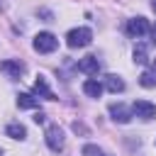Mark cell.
Returning a JSON list of instances; mask_svg holds the SVG:
<instances>
[{"mask_svg": "<svg viewBox=\"0 0 156 156\" xmlns=\"http://www.w3.org/2000/svg\"><path fill=\"white\" fill-rule=\"evenodd\" d=\"M93 41V32L88 27H78V29H71L66 34V44L71 49H80V46H88Z\"/></svg>", "mask_w": 156, "mask_h": 156, "instance_id": "cell-1", "label": "cell"}, {"mask_svg": "<svg viewBox=\"0 0 156 156\" xmlns=\"http://www.w3.org/2000/svg\"><path fill=\"white\" fill-rule=\"evenodd\" d=\"M56 46H58V39H56L51 32H39V34L34 37V49H37L39 54H51Z\"/></svg>", "mask_w": 156, "mask_h": 156, "instance_id": "cell-2", "label": "cell"}, {"mask_svg": "<svg viewBox=\"0 0 156 156\" xmlns=\"http://www.w3.org/2000/svg\"><path fill=\"white\" fill-rule=\"evenodd\" d=\"M44 139H46V146H49L51 151H61V149H63V129H61L58 124H49Z\"/></svg>", "mask_w": 156, "mask_h": 156, "instance_id": "cell-3", "label": "cell"}, {"mask_svg": "<svg viewBox=\"0 0 156 156\" xmlns=\"http://www.w3.org/2000/svg\"><path fill=\"white\" fill-rule=\"evenodd\" d=\"M132 115H136L141 119H154L156 117V105H151L149 100H136L132 105Z\"/></svg>", "mask_w": 156, "mask_h": 156, "instance_id": "cell-4", "label": "cell"}, {"mask_svg": "<svg viewBox=\"0 0 156 156\" xmlns=\"http://www.w3.org/2000/svg\"><path fill=\"white\" fill-rule=\"evenodd\" d=\"M146 32H149V22H146L144 17H134V20L127 22V34H129V37H136V39H139V37H144Z\"/></svg>", "mask_w": 156, "mask_h": 156, "instance_id": "cell-5", "label": "cell"}, {"mask_svg": "<svg viewBox=\"0 0 156 156\" xmlns=\"http://www.w3.org/2000/svg\"><path fill=\"white\" fill-rule=\"evenodd\" d=\"M110 115H112V119L119 122V124H127V122L132 119V110H129L127 105H122V102H112V105H110Z\"/></svg>", "mask_w": 156, "mask_h": 156, "instance_id": "cell-6", "label": "cell"}, {"mask_svg": "<svg viewBox=\"0 0 156 156\" xmlns=\"http://www.w3.org/2000/svg\"><path fill=\"white\" fill-rule=\"evenodd\" d=\"M78 71H83V73H88V76H98V73H100V61H98L95 56H85V58L78 61Z\"/></svg>", "mask_w": 156, "mask_h": 156, "instance_id": "cell-7", "label": "cell"}, {"mask_svg": "<svg viewBox=\"0 0 156 156\" xmlns=\"http://www.w3.org/2000/svg\"><path fill=\"white\" fill-rule=\"evenodd\" d=\"M0 71L7 73L10 78H20V76L24 73V63H22V61H2V63H0Z\"/></svg>", "mask_w": 156, "mask_h": 156, "instance_id": "cell-8", "label": "cell"}, {"mask_svg": "<svg viewBox=\"0 0 156 156\" xmlns=\"http://www.w3.org/2000/svg\"><path fill=\"white\" fill-rule=\"evenodd\" d=\"M34 93L41 95V98H46V100H56V95L49 90V83H46L44 76H37V80H34Z\"/></svg>", "mask_w": 156, "mask_h": 156, "instance_id": "cell-9", "label": "cell"}, {"mask_svg": "<svg viewBox=\"0 0 156 156\" xmlns=\"http://www.w3.org/2000/svg\"><path fill=\"white\" fill-rule=\"evenodd\" d=\"M105 88H107L110 93H122V90H124V80H122L119 76L110 73V76H105Z\"/></svg>", "mask_w": 156, "mask_h": 156, "instance_id": "cell-10", "label": "cell"}, {"mask_svg": "<svg viewBox=\"0 0 156 156\" xmlns=\"http://www.w3.org/2000/svg\"><path fill=\"white\" fill-rule=\"evenodd\" d=\"M17 105H20L22 110H37V107H39V100H37L34 95H29V93H20V95H17Z\"/></svg>", "mask_w": 156, "mask_h": 156, "instance_id": "cell-11", "label": "cell"}, {"mask_svg": "<svg viewBox=\"0 0 156 156\" xmlns=\"http://www.w3.org/2000/svg\"><path fill=\"white\" fill-rule=\"evenodd\" d=\"M5 134L12 136V139H24V136H27V129H24L20 122H10V124L5 127Z\"/></svg>", "mask_w": 156, "mask_h": 156, "instance_id": "cell-12", "label": "cell"}, {"mask_svg": "<svg viewBox=\"0 0 156 156\" xmlns=\"http://www.w3.org/2000/svg\"><path fill=\"white\" fill-rule=\"evenodd\" d=\"M83 93H85V95H90V98H100V95H102V85H100L98 80H93V78H90V80H85V83H83Z\"/></svg>", "mask_w": 156, "mask_h": 156, "instance_id": "cell-13", "label": "cell"}, {"mask_svg": "<svg viewBox=\"0 0 156 156\" xmlns=\"http://www.w3.org/2000/svg\"><path fill=\"white\" fill-rule=\"evenodd\" d=\"M139 83H141L144 88H156V73H154V71H144V73L139 76Z\"/></svg>", "mask_w": 156, "mask_h": 156, "instance_id": "cell-14", "label": "cell"}, {"mask_svg": "<svg viewBox=\"0 0 156 156\" xmlns=\"http://www.w3.org/2000/svg\"><path fill=\"white\" fill-rule=\"evenodd\" d=\"M83 156H107L100 146H95V144H85L83 146Z\"/></svg>", "mask_w": 156, "mask_h": 156, "instance_id": "cell-15", "label": "cell"}, {"mask_svg": "<svg viewBox=\"0 0 156 156\" xmlns=\"http://www.w3.org/2000/svg\"><path fill=\"white\" fill-rule=\"evenodd\" d=\"M134 61H136V63H146V61H149V58H146V46H144V44H139V46L134 49Z\"/></svg>", "mask_w": 156, "mask_h": 156, "instance_id": "cell-16", "label": "cell"}, {"mask_svg": "<svg viewBox=\"0 0 156 156\" xmlns=\"http://www.w3.org/2000/svg\"><path fill=\"white\" fill-rule=\"evenodd\" d=\"M44 119H46V115H44V112H37V115H34V122H37V124H41Z\"/></svg>", "mask_w": 156, "mask_h": 156, "instance_id": "cell-17", "label": "cell"}, {"mask_svg": "<svg viewBox=\"0 0 156 156\" xmlns=\"http://www.w3.org/2000/svg\"><path fill=\"white\" fill-rule=\"evenodd\" d=\"M151 41H154V44H156V24H154V27H151Z\"/></svg>", "mask_w": 156, "mask_h": 156, "instance_id": "cell-18", "label": "cell"}, {"mask_svg": "<svg viewBox=\"0 0 156 156\" xmlns=\"http://www.w3.org/2000/svg\"><path fill=\"white\" fill-rule=\"evenodd\" d=\"M151 71H154V73H156V61H151Z\"/></svg>", "mask_w": 156, "mask_h": 156, "instance_id": "cell-19", "label": "cell"}, {"mask_svg": "<svg viewBox=\"0 0 156 156\" xmlns=\"http://www.w3.org/2000/svg\"><path fill=\"white\" fill-rule=\"evenodd\" d=\"M151 7H154V10H156V0H151Z\"/></svg>", "mask_w": 156, "mask_h": 156, "instance_id": "cell-20", "label": "cell"}, {"mask_svg": "<svg viewBox=\"0 0 156 156\" xmlns=\"http://www.w3.org/2000/svg\"><path fill=\"white\" fill-rule=\"evenodd\" d=\"M0 156H2V154H0Z\"/></svg>", "mask_w": 156, "mask_h": 156, "instance_id": "cell-21", "label": "cell"}, {"mask_svg": "<svg viewBox=\"0 0 156 156\" xmlns=\"http://www.w3.org/2000/svg\"><path fill=\"white\" fill-rule=\"evenodd\" d=\"M0 7H2V5H0Z\"/></svg>", "mask_w": 156, "mask_h": 156, "instance_id": "cell-22", "label": "cell"}]
</instances>
